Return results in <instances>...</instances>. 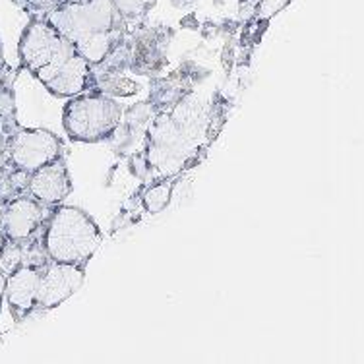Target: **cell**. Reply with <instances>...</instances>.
Instances as JSON below:
<instances>
[{"label":"cell","instance_id":"5","mask_svg":"<svg viewBox=\"0 0 364 364\" xmlns=\"http://www.w3.org/2000/svg\"><path fill=\"white\" fill-rule=\"evenodd\" d=\"M63 109V127L68 138L82 144H95L111 138L122 119L117 99L97 90L77 93Z\"/></svg>","mask_w":364,"mask_h":364},{"label":"cell","instance_id":"2","mask_svg":"<svg viewBox=\"0 0 364 364\" xmlns=\"http://www.w3.org/2000/svg\"><path fill=\"white\" fill-rule=\"evenodd\" d=\"M18 55L21 66L56 97H74L93 87V66L43 18H33L23 29Z\"/></svg>","mask_w":364,"mask_h":364},{"label":"cell","instance_id":"7","mask_svg":"<svg viewBox=\"0 0 364 364\" xmlns=\"http://www.w3.org/2000/svg\"><path fill=\"white\" fill-rule=\"evenodd\" d=\"M85 266L45 259L41 264V281L37 291V309L49 310L70 299L84 285Z\"/></svg>","mask_w":364,"mask_h":364},{"label":"cell","instance_id":"16","mask_svg":"<svg viewBox=\"0 0 364 364\" xmlns=\"http://www.w3.org/2000/svg\"><path fill=\"white\" fill-rule=\"evenodd\" d=\"M4 283H6V273L0 269V309H2V301H4Z\"/></svg>","mask_w":364,"mask_h":364},{"label":"cell","instance_id":"1","mask_svg":"<svg viewBox=\"0 0 364 364\" xmlns=\"http://www.w3.org/2000/svg\"><path fill=\"white\" fill-rule=\"evenodd\" d=\"M215 122L213 103L200 93H186L161 111L146 138V165L157 178H173L196 165L211 141Z\"/></svg>","mask_w":364,"mask_h":364},{"label":"cell","instance_id":"17","mask_svg":"<svg viewBox=\"0 0 364 364\" xmlns=\"http://www.w3.org/2000/svg\"><path fill=\"white\" fill-rule=\"evenodd\" d=\"M6 245H8L6 237H4V232H2V229H0V259L4 258V252H6Z\"/></svg>","mask_w":364,"mask_h":364},{"label":"cell","instance_id":"3","mask_svg":"<svg viewBox=\"0 0 364 364\" xmlns=\"http://www.w3.org/2000/svg\"><path fill=\"white\" fill-rule=\"evenodd\" d=\"M76 47L91 66H99L119 49L124 21L111 0H60L43 16Z\"/></svg>","mask_w":364,"mask_h":364},{"label":"cell","instance_id":"9","mask_svg":"<svg viewBox=\"0 0 364 364\" xmlns=\"http://www.w3.org/2000/svg\"><path fill=\"white\" fill-rule=\"evenodd\" d=\"M45 211L47 208L29 194L12 198L0 211V229L8 242L20 245L33 237L45 223Z\"/></svg>","mask_w":364,"mask_h":364},{"label":"cell","instance_id":"13","mask_svg":"<svg viewBox=\"0 0 364 364\" xmlns=\"http://www.w3.org/2000/svg\"><path fill=\"white\" fill-rule=\"evenodd\" d=\"M0 120L10 124V127H16L14 95H12L10 87L4 84L2 77H0Z\"/></svg>","mask_w":364,"mask_h":364},{"label":"cell","instance_id":"18","mask_svg":"<svg viewBox=\"0 0 364 364\" xmlns=\"http://www.w3.org/2000/svg\"><path fill=\"white\" fill-rule=\"evenodd\" d=\"M2 64H4V58H2V47H0V68H2Z\"/></svg>","mask_w":364,"mask_h":364},{"label":"cell","instance_id":"6","mask_svg":"<svg viewBox=\"0 0 364 364\" xmlns=\"http://www.w3.org/2000/svg\"><path fill=\"white\" fill-rule=\"evenodd\" d=\"M6 165L18 173L29 175L43 165L63 157V141L56 134L43 128H18L8 134Z\"/></svg>","mask_w":364,"mask_h":364},{"label":"cell","instance_id":"4","mask_svg":"<svg viewBox=\"0 0 364 364\" xmlns=\"http://www.w3.org/2000/svg\"><path fill=\"white\" fill-rule=\"evenodd\" d=\"M97 223L74 205H55L43 232V252L49 259L87 266L101 245Z\"/></svg>","mask_w":364,"mask_h":364},{"label":"cell","instance_id":"12","mask_svg":"<svg viewBox=\"0 0 364 364\" xmlns=\"http://www.w3.org/2000/svg\"><path fill=\"white\" fill-rule=\"evenodd\" d=\"M111 2L124 21V26L132 21H140L155 4V0H111Z\"/></svg>","mask_w":364,"mask_h":364},{"label":"cell","instance_id":"11","mask_svg":"<svg viewBox=\"0 0 364 364\" xmlns=\"http://www.w3.org/2000/svg\"><path fill=\"white\" fill-rule=\"evenodd\" d=\"M173 190H175L173 178H157L151 186H147L144 196H141L144 208L149 213H161L173 198Z\"/></svg>","mask_w":364,"mask_h":364},{"label":"cell","instance_id":"14","mask_svg":"<svg viewBox=\"0 0 364 364\" xmlns=\"http://www.w3.org/2000/svg\"><path fill=\"white\" fill-rule=\"evenodd\" d=\"M16 4H20L23 10H28L29 14H33L36 18H43V16L47 14L49 10L60 2V0H14Z\"/></svg>","mask_w":364,"mask_h":364},{"label":"cell","instance_id":"15","mask_svg":"<svg viewBox=\"0 0 364 364\" xmlns=\"http://www.w3.org/2000/svg\"><path fill=\"white\" fill-rule=\"evenodd\" d=\"M16 127H10L6 122H2L0 120V163H4L6 165V155H4V149H6V140H8V134L12 132Z\"/></svg>","mask_w":364,"mask_h":364},{"label":"cell","instance_id":"8","mask_svg":"<svg viewBox=\"0 0 364 364\" xmlns=\"http://www.w3.org/2000/svg\"><path fill=\"white\" fill-rule=\"evenodd\" d=\"M47 259V256H45ZM43 259V262H45ZM43 262H21L6 275L4 283V301L14 316V320H23L37 309V291L41 281Z\"/></svg>","mask_w":364,"mask_h":364},{"label":"cell","instance_id":"10","mask_svg":"<svg viewBox=\"0 0 364 364\" xmlns=\"http://www.w3.org/2000/svg\"><path fill=\"white\" fill-rule=\"evenodd\" d=\"M26 190L29 196L36 198L45 208H55L58 203H63L72 192L70 175L63 157L29 173Z\"/></svg>","mask_w":364,"mask_h":364}]
</instances>
